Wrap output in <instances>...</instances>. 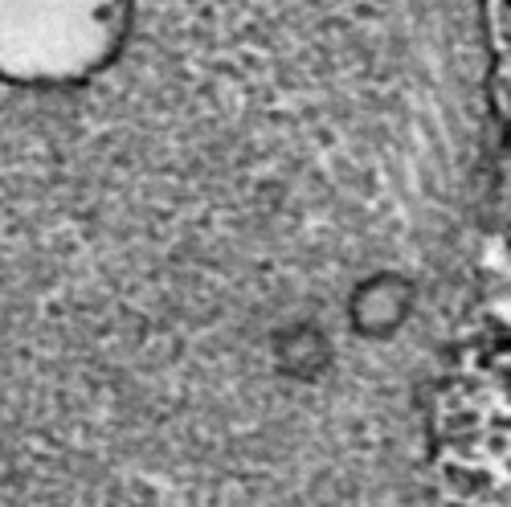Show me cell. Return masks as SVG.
<instances>
[{
    "label": "cell",
    "mask_w": 511,
    "mask_h": 507,
    "mask_svg": "<svg viewBox=\"0 0 511 507\" xmlns=\"http://www.w3.org/2000/svg\"><path fill=\"white\" fill-rule=\"evenodd\" d=\"M131 0H0V78L70 86L119 58Z\"/></svg>",
    "instance_id": "6da1fadb"
}]
</instances>
